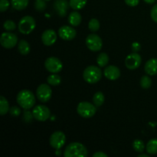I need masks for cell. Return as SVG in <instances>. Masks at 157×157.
Here are the masks:
<instances>
[{
	"label": "cell",
	"instance_id": "obj_1",
	"mask_svg": "<svg viewBox=\"0 0 157 157\" xmlns=\"http://www.w3.org/2000/svg\"><path fill=\"white\" fill-rule=\"evenodd\" d=\"M16 101L18 105L24 110H30L35 104V97L32 91L24 89L18 92Z\"/></svg>",
	"mask_w": 157,
	"mask_h": 157
},
{
	"label": "cell",
	"instance_id": "obj_2",
	"mask_svg": "<svg viewBox=\"0 0 157 157\" xmlns=\"http://www.w3.org/2000/svg\"><path fill=\"white\" fill-rule=\"evenodd\" d=\"M87 156V148L84 145L78 142L71 143L64 151V157H85Z\"/></svg>",
	"mask_w": 157,
	"mask_h": 157
},
{
	"label": "cell",
	"instance_id": "obj_3",
	"mask_svg": "<svg viewBox=\"0 0 157 157\" xmlns=\"http://www.w3.org/2000/svg\"><path fill=\"white\" fill-rule=\"evenodd\" d=\"M102 71L98 66L90 65L84 69L83 72V78L86 82L89 84H95L101 79Z\"/></svg>",
	"mask_w": 157,
	"mask_h": 157
},
{
	"label": "cell",
	"instance_id": "obj_4",
	"mask_svg": "<svg viewBox=\"0 0 157 157\" xmlns=\"http://www.w3.org/2000/svg\"><path fill=\"white\" fill-rule=\"evenodd\" d=\"M36 27V22L33 17L26 15L21 18L18 23V30L23 35H29Z\"/></svg>",
	"mask_w": 157,
	"mask_h": 157
},
{
	"label": "cell",
	"instance_id": "obj_5",
	"mask_svg": "<svg viewBox=\"0 0 157 157\" xmlns=\"http://www.w3.org/2000/svg\"><path fill=\"white\" fill-rule=\"evenodd\" d=\"M78 113L84 118H90L95 115L97 112L96 106L87 101H82L78 104L77 107Z\"/></svg>",
	"mask_w": 157,
	"mask_h": 157
},
{
	"label": "cell",
	"instance_id": "obj_6",
	"mask_svg": "<svg viewBox=\"0 0 157 157\" xmlns=\"http://www.w3.org/2000/svg\"><path fill=\"white\" fill-rule=\"evenodd\" d=\"M34 118L40 122H44L49 119L51 116V111L48 107L44 105L35 106L32 110Z\"/></svg>",
	"mask_w": 157,
	"mask_h": 157
},
{
	"label": "cell",
	"instance_id": "obj_7",
	"mask_svg": "<svg viewBox=\"0 0 157 157\" xmlns=\"http://www.w3.org/2000/svg\"><path fill=\"white\" fill-rule=\"evenodd\" d=\"M44 67L52 74H57L61 71L63 68V64L60 59L55 57H49L44 61Z\"/></svg>",
	"mask_w": 157,
	"mask_h": 157
},
{
	"label": "cell",
	"instance_id": "obj_8",
	"mask_svg": "<svg viewBox=\"0 0 157 157\" xmlns=\"http://www.w3.org/2000/svg\"><path fill=\"white\" fill-rule=\"evenodd\" d=\"M0 43L5 48H12L18 43V37L15 34L11 32H3L0 38Z\"/></svg>",
	"mask_w": 157,
	"mask_h": 157
},
{
	"label": "cell",
	"instance_id": "obj_9",
	"mask_svg": "<svg viewBox=\"0 0 157 157\" xmlns=\"http://www.w3.org/2000/svg\"><path fill=\"white\" fill-rule=\"evenodd\" d=\"M50 84H41L38 86L36 90V95L38 99L41 102L47 103L51 99L52 95V90Z\"/></svg>",
	"mask_w": 157,
	"mask_h": 157
},
{
	"label": "cell",
	"instance_id": "obj_10",
	"mask_svg": "<svg viewBox=\"0 0 157 157\" xmlns=\"http://www.w3.org/2000/svg\"><path fill=\"white\" fill-rule=\"evenodd\" d=\"M86 45L92 52H98L102 48L103 41L101 37L96 34L89 35L86 38Z\"/></svg>",
	"mask_w": 157,
	"mask_h": 157
},
{
	"label": "cell",
	"instance_id": "obj_11",
	"mask_svg": "<svg viewBox=\"0 0 157 157\" xmlns=\"http://www.w3.org/2000/svg\"><path fill=\"white\" fill-rule=\"evenodd\" d=\"M66 136L62 131H56L53 133L49 139L52 147L55 150H60L65 144Z\"/></svg>",
	"mask_w": 157,
	"mask_h": 157
},
{
	"label": "cell",
	"instance_id": "obj_12",
	"mask_svg": "<svg viewBox=\"0 0 157 157\" xmlns=\"http://www.w3.org/2000/svg\"><path fill=\"white\" fill-rule=\"evenodd\" d=\"M142 62V58L136 52H133L129 55L125 59L126 67L130 70H135L138 68Z\"/></svg>",
	"mask_w": 157,
	"mask_h": 157
},
{
	"label": "cell",
	"instance_id": "obj_13",
	"mask_svg": "<svg viewBox=\"0 0 157 157\" xmlns=\"http://www.w3.org/2000/svg\"><path fill=\"white\" fill-rule=\"evenodd\" d=\"M58 35L61 38L65 41H71L77 35V32L74 28L68 25L61 26L58 30Z\"/></svg>",
	"mask_w": 157,
	"mask_h": 157
},
{
	"label": "cell",
	"instance_id": "obj_14",
	"mask_svg": "<svg viewBox=\"0 0 157 157\" xmlns=\"http://www.w3.org/2000/svg\"><path fill=\"white\" fill-rule=\"evenodd\" d=\"M42 43L46 46L53 45L57 41V35L55 31L53 29H47L43 32L41 35Z\"/></svg>",
	"mask_w": 157,
	"mask_h": 157
},
{
	"label": "cell",
	"instance_id": "obj_15",
	"mask_svg": "<svg viewBox=\"0 0 157 157\" xmlns=\"http://www.w3.org/2000/svg\"><path fill=\"white\" fill-rule=\"evenodd\" d=\"M104 76L110 81H115L121 77V71L117 66L109 65L104 69Z\"/></svg>",
	"mask_w": 157,
	"mask_h": 157
},
{
	"label": "cell",
	"instance_id": "obj_16",
	"mask_svg": "<svg viewBox=\"0 0 157 157\" xmlns=\"http://www.w3.org/2000/svg\"><path fill=\"white\" fill-rule=\"evenodd\" d=\"M68 6L70 5L67 2V0H56L54 5L57 13L61 17L65 16L67 9H68Z\"/></svg>",
	"mask_w": 157,
	"mask_h": 157
},
{
	"label": "cell",
	"instance_id": "obj_17",
	"mask_svg": "<svg viewBox=\"0 0 157 157\" xmlns=\"http://www.w3.org/2000/svg\"><path fill=\"white\" fill-rule=\"evenodd\" d=\"M144 70L146 73L150 76L157 75V58H151L148 60L145 64Z\"/></svg>",
	"mask_w": 157,
	"mask_h": 157
},
{
	"label": "cell",
	"instance_id": "obj_18",
	"mask_svg": "<svg viewBox=\"0 0 157 157\" xmlns=\"http://www.w3.org/2000/svg\"><path fill=\"white\" fill-rule=\"evenodd\" d=\"M81 15L78 12H71L70 15H68V22L70 23L71 25L72 26H78L81 22Z\"/></svg>",
	"mask_w": 157,
	"mask_h": 157
},
{
	"label": "cell",
	"instance_id": "obj_19",
	"mask_svg": "<svg viewBox=\"0 0 157 157\" xmlns=\"http://www.w3.org/2000/svg\"><path fill=\"white\" fill-rule=\"evenodd\" d=\"M18 50L21 55H27L31 51V46L27 41H25V40H21L18 42Z\"/></svg>",
	"mask_w": 157,
	"mask_h": 157
},
{
	"label": "cell",
	"instance_id": "obj_20",
	"mask_svg": "<svg viewBox=\"0 0 157 157\" xmlns=\"http://www.w3.org/2000/svg\"><path fill=\"white\" fill-rule=\"evenodd\" d=\"M29 0H11L12 7L18 11L23 10L28 6Z\"/></svg>",
	"mask_w": 157,
	"mask_h": 157
},
{
	"label": "cell",
	"instance_id": "obj_21",
	"mask_svg": "<svg viewBox=\"0 0 157 157\" xmlns=\"http://www.w3.org/2000/svg\"><path fill=\"white\" fill-rule=\"evenodd\" d=\"M147 151L149 154L154 155L157 153V139L153 138L151 139L147 144Z\"/></svg>",
	"mask_w": 157,
	"mask_h": 157
},
{
	"label": "cell",
	"instance_id": "obj_22",
	"mask_svg": "<svg viewBox=\"0 0 157 157\" xmlns=\"http://www.w3.org/2000/svg\"><path fill=\"white\" fill-rule=\"evenodd\" d=\"M9 104L7 99L4 96L0 97V114L4 116L9 111Z\"/></svg>",
	"mask_w": 157,
	"mask_h": 157
},
{
	"label": "cell",
	"instance_id": "obj_23",
	"mask_svg": "<svg viewBox=\"0 0 157 157\" xmlns=\"http://www.w3.org/2000/svg\"><path fill=\"white\" fill-rule=\"evenodd\" d=\"M87 2V0H70L69 5L74 10H80L86 6Z\"/></svg>",
	"mask_w": 157,
	"mask_h": 157
},
{
	"label": "cell",
	"instance_id": "obj_24",
	"mask_svg": "<svg viewBox=\"0 0 157 157\" xmlns=\"http://www.w3.org/2000/svg\"><path fill=\"white\" fill-rule=\"evenodd\" d=\"M104 101H105V97H104V94L102 92L98 91L94 94V95L93 97V102L94 104L97 107H101V105H103V104L104 103Z\"/></svg>",
	"mask_w": 157,
	"mask_h": 157
},
{
	"label": "cell",
	"instance_id": "obj_25",
	"mask_svg": "<svg viewBox=\"0 0 157 157\" xmlns=\"http://www.w3.org/2000/svg\"><path fill=\"white\" fill-rule=\"evenodd\" d=\"M109 62V56L106 53L103 52V53L99 54L97 58V63H98V66L101 67H105Z\"/></svg>",
	"mask_w": 157,
	"mask_h": 157
},
{
	"label": "cell",
	"instance_id": "obj_26",
	"mask_svg": "<svg viewBox=\"0 0 157 157\" xmlns=\"http://www.w3.org/2000/svg\"><path fill=\"white\" fill-rule=\"evenodd\" d=\"M48 84L52 86H58L61 84V78L57 74H52V75L48 77Z\"/></svg>",
	"mask_w": 157,
	"mask_h": 157
},
{
	"label": "cell",
	"instance_id": "obj_27",
	"mask_svg": "<svg viewBox=\"0 0 157 157\" xmlns=\"http://www.w3.org/2000/svg\"><path fill=\"white\" fill-rule=\"evenodd\" d=\"M133 147L134 150L137 153H143L145 149V144L141 140H135L133 143Z\"/></svg>",
	"mask_w": 157,
	"mask_h": 157
},
{
	"label": "cell",
	"instance_id": "obj_28",
	"mask_svg": "<svg viewBox=\"0 0 157 157\" xmlns=\"http://www.w3.org/2000/svg\"><path fill=\"white\" fill-rule=\"evenodd\" d=\"M152 85V80L147 75L143 76L140 80V86L144 89H148L151 87Z\"/></svg>",
	"mask_w": 157,
	"mask_h": 157
},
{
	"label": "cell",
	"instance_id": "obj_29",
	"mask_svg": "<svg viewBox=\"0 0 157 157\" xmlns=\"http://www.w3.org/2000/svg\"><path fill=\"white\" fill-rule=\"evenodd\" d=\"M88 28L91 32H95L99 30L100 29V22L96 18H92L90 20L88 23Z\"/></svg>",
	"mask_w": 157,
	"mask_h": 157
},
{
	"label": "cell",
	"instance_id": "obj_30",
	"mask_svg": "<svg viewBox=\"0 0 157 157\" xmlns=\"http://www.w3.org/2000/svg\"><path fill=\"white\" fill-rule=\"evenodd\" d=\"M45 0H35V8L38 12H43L46 9Z\"/></svg>",
	"mask_w": 157,
	"mask_h": 157
},
{
	"label": "cell",
	"instance_id": "obj_31",
	"mask_svg": "<svg viewBox=\"0 0 157 157\" xmlns=\"http://www.w3.org/2000/svg\"><path fill=\"white\" fill-rule=\"evenodd\" d=\"M3 27H4V29H6V31L11 32V31H13L16 29V25L12 20H6L4 22V24H3Z\"/></svg>",
	"mask_w": 157,
	"mask_h": 157
},
{
	"label": "cell",
	"instance_id": "obj_32",
	"mask_svg": "<svg viewBox=\"0 0 157 157\" xmlns=\"http://www.w3.org/2000/svg\"><path fill=\"white\" fill-rule=\"evenodd\" d=\"M9 113L12 117H18L21 113V110H20L19 107H16V106H14V107H10V109H9Z\"/></svg>",
	"mask_w": 157,
	"mask_h": 157
},
{
	"label": "cell",
	"instance_id": "obj_33",
	"mask_svg": "<svg viewBox=\"0 0 157 157\" xmlns=\"http://www.w3.org/2000/svg\"><path fill=\"white\" fill-rule=\"evenodd\" d=\"M9 0H0V11L2 12H4L9 9Z\"/></svg>",
	"mask_w": 157,
	"mask_h": 157
},
{
	"label": "cell",
	"instance_id": "obj_34",
	"mask_svg": "<svg viewBox=\"0 0 157 157\" xmlns=\"http://www.w3.org/2000/svg\"><path fill=\"white\" fill-rule=\"evenodd\" d=\"M150 15H151V18L153 19V21L157 23V4L152 8Z\"/></svg>",
	"mask_w": 157,
	"mask_h": 157
},
{
	"label": "cell",
	"instance_id": "obj_35",
	"mask_svg": "<svg viewBox=\"0 0 157 157\" xmlns=\"http://www.w3.org/2000/svg\"><path fill=\"white\" fill-rule=\"evenodd\" d=\"M26 111L24 112V115H23V119L26 122H29V121H32V117H34L32 113H31L30 111H29V110H25Z\"/></svg>",
	"mask_w": 157,
	"mask_h": 157
},
{
	"label": "cell",
	"instance_id": "obj_36",
	"mask_svg": "<svg viewBox=\"0 0 157 157\" xmlns=\"http://www.w3.org/2000/svg\"><path fill=\"white\" fill-rule=\"evenodd\" d=\"M124 1L127 6H131V7L136 6L140 3V0H124Z\"/></svg>",
	"mask_w": 157,
	"mask_h": 157
},
{
	"label": "cell",
	"instance_id": "obj_37",
	"mask_svg": "<svg viewBox=\"0 0 157 157\" xmlns=\"http://www.w3.org/2000/svg\"><path fill=\"white\" fill-rule=\"evenodd\" d=\"M140 44H139L138 42H134L133 44V45H132V49H133V52H139L140 50Z\"/></svg>",
	"mask_w": 157,
	"mask_h": 157
},
{
	"label": "cell",
	"instance_id": "obj_38",
	"mask_svg": "<svg viewBox=\"0 0 157 157\" xmlns=\"http://www.w3.org/2000/svg\"><path fill=\"white\" fill-rule=\"evenodd\" d=\"M94 157H107V156L106 153H104V152H101V151H99V152H97V153H95L93 155Z\"/></svg>",
	"mask_w": 157,
	"mask_h": 157
},
{
	"label": "cell",
	"instance_id": "obj_39",
	"mask_svg": "<svg viewBox=\"0 0 157 157\" xmlns=\"http://www.w3.org/2000/svg\"><path fill=\"white\" fill-rule=\"evenodd\" d=\"M144 1L147 4H153L156 2V0H144Z\"/></svg>",
	"mask_w": 157,
	"mask_h": 157
},
{
	"label": "cell",
	"instance_id": "obj_40",
	"mask_svg": "<svg viewBox=\"0 0 157 157\" xmlns=\"http://www.w3.org/2000/svg\"><path fill=\"white\" fill-rule=\"evenodd\" d=\"M139 157H149V156L147 154H140L138 156Z\"/></svg>",
	"mask_w": 157,
	"mask_h": 157
},
{
	"label": "cell",
	"instance_id": "obj_41",
	"mask_svg": "<svg viewBox=\"0 0 157 157\" xmlns=\"http://www.w3.org/2000/svg\"><path fill=\"white\" fill-rule=\"evenodd\" d=\"M45 1H50V0H45Z\"/></svg>",
	"mask_w": 157,
	"mask_h": 157
}]
</instances>
